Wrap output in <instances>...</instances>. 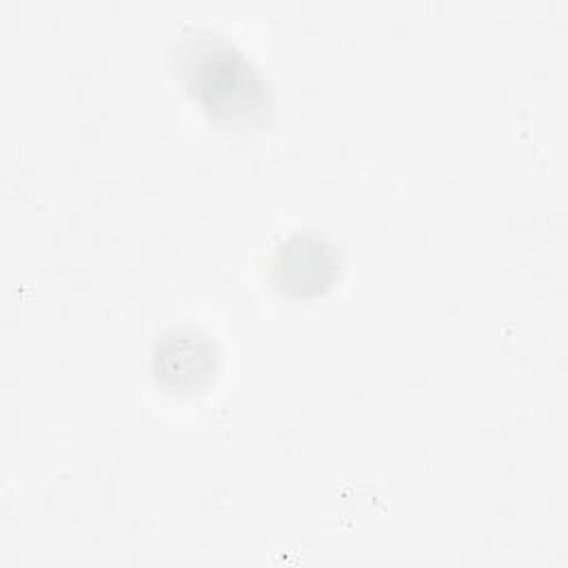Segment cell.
Segmentation results:
<instances>
[{
    "instance_id": "obj_1",
    "label": "cell",
    "mask_w": 568,
    "mask_h": 568,
    "mask_svg": "<svg viewBox=\"0 0 568 568\" xmlns=\"http://www.w3.org/2000/svg\"><path fill=\"white\" fill-rule=\"evenodd\" d=\"M171 64L211 120L233 126L271 120L275 98L268 80L224 36L209 29L184 31L171 47Z\"/></svg>"
},
{
    "instance_id": "obj_2",
    "label": "cell",
    "mask_w": 568,
    "mask_h": 568,
    "mask_svg": "<svg viewBox=\"0 0 568 568\" xmlns=\"http://www.w3.org/2000/svg\"><path fill=\"white\" fill-rule=\"evenodd\" d=\"M339 275V251L315 233H293L271 253L268 282L288 297L326 293Z\"/></svg>"
},
{
    "instance_id": "obj_3",
    "label": "cell",
    "mask_w": 568,
    "mask_h": 568,
    "mask_svg": "<svg viewBox=\"0 0 568 568\" xmlns=\"http://www.w3.org/2000/svg\"><path fill=\"white\" fill-rule=\"evenodd\" d=\"M151 371L169 393H197L215 377L217 346L200 331L171 328L153 344Z\"/></svg>"
}]
</instances>
